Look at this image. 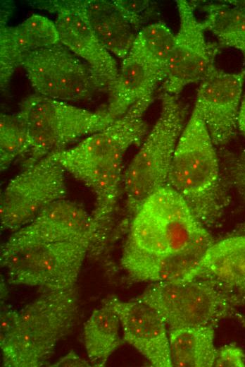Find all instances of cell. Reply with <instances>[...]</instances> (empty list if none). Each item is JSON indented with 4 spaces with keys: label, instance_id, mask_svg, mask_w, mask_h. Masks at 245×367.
I'll return each instance as SVG.
<instances>
[{
    "label": "cell",
    "instance_id": "cell-1",
    "mask_svg": "<svg viewBox=\"0 0 245 367\" xmlns=\"http://www.w3.org/2000/svg\"><path fill=\"white\" fill-rule=\"evenodd\" d=\"M153 95L137 101L103 130L69 149L53 152L65 171L85 184L95 195L92 217L98 238L106 239L109 235L122 181L124 157L147 133L144 115Z\"/></svg>",
    "mask_w": 245,
    "mask_h": 367
},
{
    "label": "cell",
    "instance_id": "cell-2",
    "mask_svg": "<svg viewBox=\"0 0 245 367\" xmlns=\"http://www.w3.org/2000/svg\"><path fill=\"white\" fill-rule=\"evenodd\" d=\"M167 185L183 198L206 228L220 222L229 204L215 144L194 108L177 141Z\"/></svg>",
    "mask_w": 245,
    "mask_h": 367
},
{
    "label": "cell",
    "instance_id": "cell-3",
    "mask_svg": "<svg viewBox=\"0 0 245 367\" xmlns=\"http://www.w3.org/2000/svg\"><path fill=\"white\" fill-rule=\"evenodd\" d=\"M77 292L68 289L46 290L18 311L15 328L0 342L5 367H41L48 363L58 342L75 324Z\"/></svg>",
    "mask_w": 245,
    "mask_h": 367
},
{
    "label": "cell",
    "instance_id": "cell-4",
    "mask_svg": "<svg viewBox=\"0 0 245 367\" xmlns=\"http://www.w3.org/2000/svg\"><path fill=\"white\" fill-rule=\"evenodd\" d=\"M158 119L122 176L127 207L134 215L153 192L167 185L175 150L185 126L178 95L163 92Z\"/></svg>",
    "mask_w": 245,
    "mask_h": 367
},
{
    "label": "cell",
    "instance_id": "cell-5",
    "mask_svg": "<svg viewBox=\"0 0 245 367\" xmlns=\"http://www.w3.org/2000/svg\"><path fill=\"white\" fill-rule=\"evenodd\" d=\"M26 127L30 150L26 167L76 140L99 132L115 119L106 111H91L37 94L26 97L17 112Z\"/></svg>",
    "mask_w": 245,
    "mask_h": 367
},
{
    "label": "cell",
    "instance_id": "cell-6",
    "mask_svg": "<svg viewBox=\"0 0 245 367\" xmlns=\"http://www.w3.org/2000/svg\"><path fill=\"white\" fill-rule=\"evenodd\" d=\"M135 299L153 308L170 330L213 325L239 304L236 294L197 277L154 282Z\"/></svg>",
    "mask_w": 245,
    "mask_h": 367
},
{
    "label": "cell",
    "instance_id": "cell-7",
    "mask_svg": "<svg viewBox=\"0 0 245 367\" xmlns=\"http://www.w3.org/2000/svg\"><path fill=\"white\" fill-rule=\"evenodd\" d=\"M92 245V238L31 245L1 254V265L11 284L68 289L75 286Z\"/></svg>",
    "mask_w": 245,
    "mask_h": 367
},
{
    "label": "cell",
    "instance_id": "cell-8",
    "mask_svg": "<svg viewBox=\"0 0 245 367\" xmlns=\"http://www.w3.org/2000/svg\"><path fill=\"white\" fill-rule=\"evenodd\" d=\"M37 95L64 102L87 100L107 85L61 42L26 54L21 65Z\"/></svg>",
    "mask_w": 245,
    "mask_h": 367
},
{
    "label": "cell",
    "instance_id": "cell-9",
    "mask_svg": "<svg viewBox=\"0 0 245 367\" xmlns=\"http://www.w3.org/2000/svg\"><path fill=\"white\" fill-rule=\"evenodd\" d=\"M65 169L53 153L13 177L1 195V227L15 231L50 204L65 199Z\"/></svg>",
    "mask_w": 245,
    "mask_h": 367
},
{
    "label": "cell",
    "instance_id": "cell-10",
    "mask_svg": "<svg viewBox=\"0 0 245 367\" xmlns=\"http://www.w3.org/2000/svg\"><path fill=\"white\" fill-rule=\"evenodd\" d=\"M175 2L180 25L162 88L163 92L178 95L188 85L201 81L214 64L219 48L208 45L206 29L196 18L192 4L185 0Z\"/></svg>",
    "mask_w": 245,
    "mask_h": 367
},
{
    "label": "cell",
    "instance_id": "cell-11",
    "mask_svg": "<svg viewBox=\"0 0 245 367\" xmlns=\"http://www.w3.org/2000/svg\"><path fill=\"white\" fill-rule=\"evenodd\" d=\"M244 81V68L228 73L213 64L200 82L194 108L215 145L227 144L235 134Z\"/></svg>",
    "mask_w": 245,
    "mask_h": 367
},
{
    "label": "cell",
    "instance_id": "cell-12",
    "mask_svg": "<svg viewBox=\"0 0 245 367\" xmlns=\"http://www.w3.org/2000/svg\"><path fill=\"white\" fill-rule=\"evenodd\" d=\"M94 227L91 215L76 203L63 199L39 212L30 222L14 231L1 246V254L39 243L92 238Z\"/></svg>",
    "mask_w": 245,
    "mask_h": 367
},
{
    "label": "cell",
    "instance_id": "cell-13",
    "mask_svg": "<svg viewBox=\"0 0 245 367\" xmlns=\"http://www.w3.org/2000/svg\"><path fill=\"white\" fill-rule=\"evenodd\" d=\"M39 4L43 9L56 13L54 22L60 42L85 61L108 88L118 76V64L100 42L75 1Z\"/></svg>",
    "mask_w": 245,
    "mask_h": 367
},
{
    "label": "cell",
    "instance_id": "cell-14",
    "mask_svg": "<svg viewBox=\"0 0 245 367\" xmlns=\"http://www.w3.org/2000/svg\"><path fill=\"white\" fill-rule=\"evenodd\" d=\"M213 236L203 228L184 248L176 252L156 255L137 247L128 238L124 246L121 264L134 279L144 282H171L186 278L197 266Z\"/></svg>",
    "mask_w": 245,
    "mask_h": 367
},
{
    "label": "cell",
    "instance_id": "cell-15",
    "mask_svg": "<svg viewBox=\"0 0 245 367\" xmlns=\"http://www.w3.org/2000/svg\"><path fill=\"white\" fill-rule=\"evenodd\" d=\"M117 313L123 339L156 367H171L167 324L151 306L137 299H106Z\"/></svg>",
    "mask_w": 245,
    "mask_h": 367
},
{
    "label": "cell",
    "instance_id": "cell-16",
    "mask_svg": "<svg viewBox=\"0 0 245 367\" xmlns=\"http://www.w3.org/2000/svg\"><path fill=\"white\" fill-rule=\"evenodd\" d=\"M165 75L133 43L122 59L118 76L108 87V114L114 119L123 115L139 100L153 95Z\"/></svg>",
    "mask_w": 245,
    "mask_h": 367
},
{
    "label": "cell",
    "instance_id": "cell-17",
    "mask_svg": "<svg viewBox=\"0 0 245 367\" xmlns=\"http://www.w3.org/2000/svg\"><path fill=\"white\" fill-rule=\"evenodd\" d=\"M59 36L55 22L33 14L15 26L3 23L0 28V83L4 89L27 54L55 44Z\"/></svg>",
    "mask_w": 245,
    "mask_h": 367
},
{
    "label": "cell",
    "instance_id": "cell-18",
    "mask_svg": "<svg viewBox=\"0 0 245 367\" xmlns=\"http://www.w3.org/2000/svg\"><path fill=\"white\" fill-rule=\"evenodd\" d=\"M205 227L198 221H172L142 205L130 224L128 239L139 249L165 255L187 246Z\"/></svg>",
    "mask_w": 245,
    "mask_h": 367
},
{
    "label": "cell",
    "instance_id": "cell-19",
    "mask_svg": "<svg viewBox=\"0 0 245 367\" xmlns=\"http://www.w3.org/2000/svg\"><path fill=\"white\" fill-rule=\"evenodd\" d=\"M202 278L232 291L245 285V234L214 241L184 279Z\"/></svg>",
    "mask_w": 245,
    "mask_h": 367
},
{
    "label": "cell",
    "instance_id": "cell-20",
    "mask_svg": "<svg viewBox=\"0 0 245 367\" xmlns=\"http://www.w3.org/2000/svg\"><path fill=\"white\" fill-rule=\"evenodd\" d=\"M104 47L123 59L139 31L115 1H75Z\"/></svg>",
    "mask_w": 245,
    "mask_h": 367
},
{
    "label": "cell",
    "instance_id": "cell-21",
    "mask_svg": "<svg viewBox=\"0 0 245 367\" xmlns=\"http://www.w3.org/2000/svg\"><path fill=\"white\" fill-rule=\"evenodd\" d=\"M213 325L170 330L172 366L212 367L216 348Z\"/></svg>",
    "mask_w": 245,
    "mask_h": 367
},
{
    "label": "cell",
    "instance_id": "cell-22",
    "mask_svg": "<svg viewBox=\"0 0 245 367\" xmlns=\"http://www.w3.org/2000/svg\"><path fill=\"white\" fill-rule=\"evenodd\" d=\"M119 317L111 303L93 311L84 326V341L87 356L94 366H103L121 344Z\"/></svg>",
    "mask_w": 245,
    "mask_h": 367
},
{
    "label": "cell",
    "instance_id": "cell-23",
    "mask_svg": "<svg viewBox=\"0 0 245 367\" xmlns=\"http://www.w3.org/2000/svg\"><path fill=\"white\" fill-rule=\"evenodd\" d=\"M202 23L222 46L239 50L245 57V4L213 3L205 7Z\"/></svg>",
    "mask_w": 245,
    "mask_h": 367
},
{
    "label": "cell",
    "instance_id": "cell-24",
    "mask_svg": "<svg viewBox=\"0 0 245 367\" xmlns=\"http://www.w3.org/2000/svg\"><path fill=\"white\" fill-rule=\"evenodd\" d=\"M175 36L169 27L160 21L140 29L134 41L146 57L165 73V77Z\"/></svg>",
    "mask_w": 245,
    "mask_h": 367
},
{
    "label": "cell",
    "instance_id": "cell-25",
    "mask_svg": "<svg viewBox=\"0 0 245 367\" xmlns=\"http://www.w3.org/2000/svg\"><path fill=\"white\" fill-rule=\"evenodd\" d=\"M30 142L24 122L18 113L0 116V167L7 169L18 157L28 153Z\"/></svg>",
    "mask_w": 245,
    "mask_h": 367
},
{
    "label": "cell",
    "instance_id": "cell-26",
    "mask_svg": "<svg viewBox=\"0 0 245 367\" xmlns=\"http://www.w3.org/2000/svg\"><path fill=\"white\" fill-rule=\"evenodd\" d=\"M222 175L226 184L234 188L245 203V148L237 155H227Z\"/></svg>",
    "mask_w": 245,
    "mask_h": 367
},
{
    "label": "cell",
    "instance_id": "cell-27",
    "mask_svg": "<svg viewBox=\"0 0 245 367\" xmlns=\"http://www.w3.org/2000/svg\"><path fill=\"white\" fill-rule=\"evenodd\" d=\"M215 367H244L245 354L234 344L224 345L216 349L213 366Z\"/></svg>",
    "mask_w": 245,
    "mask_h": 367
},
{
    "label": "cell",
    "instance_id": "cell-28",
    "mask_svg": "<svg viewBox=\"0 0 245 367\" xmlns=\"http://www.w3.org/2000/svg\"><path fill=\"white\" fill-rule=\"evenodd\" d=\"M18 311L5 309L1 313L0 342L12 332L17 323Z\"/></svg>",
    "mask_w": 245,
    "mask_h": 367
},
{
    "label": "cell",
    "instance_id": "cell-29",
    "mask_svg": "<svg viewBox=\"0 0 245 367\" xmlns=\"http://www.w3.org/2000/svg\"><path fill=\"white\" fill-rule=\"evenodd\" d=\"M54 367L74 366V367H87L90 366L89 363L82 359L74 351H70L63 357L61 358L57 362L51 365Z\"/></svg>",
    "mask_w": 245,
    "mask_h": 367
},
{
    "label": "cell",
    "instance_id": "cell-30",
    "mask_svg": "<svg viewBox=\"0 0 245 367\" xmlns=\"http://www.w3.org/2000/svg\"><path fill=\"white\" fill-rule=\"evenodd\" d=\"M237 128L241 132V133L245 135V94L241 98L239 109L237 116Z\"/></svg>",
    "mask_w": 245,
    "mask_h": 367
},
{
    "label": "cell",
    "instance_id": "cell-31",
    "mask_svg": "<svg viewBox=\"0 0 245 367\" xmlns=\"http://www.w3.org/2000/svg\"><path fill=\"white\" fill-rule=\"evenodd\" d=\"M236 295L237 296L238 301L239 304H244L245 305V285L237 289Z\"/></svg>",
    "mask_w": 245,
    "mask_h": 367
},
{
    "label": "cell",
    "instance_id": "cell-32",
    "mask_svg": "<svg viewBox=\"0 0 245 367\" xmlns=\"http://www.w3.org/2000/svg\"><path fill=\"white\" fill-rule=\"evenodd\" d=\"M235 234H245V219L238 225L234 231Z\"/></svg>",
    "mask_w": 245,
    "mask_h": 367
}]
</instances>
